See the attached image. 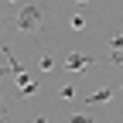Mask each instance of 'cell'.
<instances>
[{
	"label": "cell",
	"mask_w": 123,
	"mask_h": 123,
	"mask_svg": "<svg viewBox=\"0 0 123 123\" xmlns=\"http://www.w3.org/2000/svg\"><path fill=\"white\" fill-rule=\"evenodd\" d=\"M44 27V4H27L21 7V14L14 17V31H24V34H34Z\"/></svg>",
	"instance_id": "obj_1"
},
{
	"label": "cell",
	"mask_w": 123,
	"mask_h": 123,
	"mask_svg": "<svg viewBox=\"0 0 123 123\" xmlns=\"http://www.w3.org/2000/svg\"><path fill=\"white\" fill-rule=\"evenodd\" d=\"M62 68L65 72H82V68H96V55H86V51H72L62 58Z\"/></svg>",
	"instance_id": "obj_2"
},
{
	"label": "cell",
	"mask_w": 123,
	"mask_h": 123,
	"mask_svg": "<svg viewBox=\"0 0 123 123\" xmlns=\"http://www.w3.org/2000/svg\"><path fill=\"white\" fill-rule=\"evenodd\" d=\"M110 99H113V89H110V86H106V89H96V92L86 96V103H96V106H99V103H110Z\"/></svg>",
	"instance_id": "obj_3"
},
{
	"label": "cell",
	"mask_w": 123,
	"mask_h": 123,
	"mask_svg": "<svg viewBox=\"0 0 123 123\" xmlns=\"http://www.w3.org/2000/svg\"><path fill=\"white\" fill-rule=\"evenodd\" d=\"M55 65H62V58H55L51 51H44V55L38 58V72H51Z\"/></svg>",
	"instance_id": "obj_4"
},
{
	"label": "cell",
	"mask_w": 123,
	"mask_h": 123,
	"mask_svg": "<svg viewBox=\"0 0 123 123\" xmlns=\"http://www.w3.org/2000/svg\"><path fill=\"white\" fill-rule=\"evenodd\" d=\"M68 27L72 31H82L86 27V14H72V17H68Z\"/></svg>",
	"instance_id": "obj_5"
},
{
	"label": "cell",
	"mask_w": 123,
	"mask_h": 123,
	"mask_svg": "<svg viewBox=\"0 0 123 123\" xmlns=\"http://www.w3.org/2000/svg\"><path fill=\"white\" fill-rule=\"evenodd\" d=\"M34 92H38V82H27V86L17 89V99H27V96H34Z\"/></svg>",
	"instance_id": "obj_6"
},
{
	"label": "cell",
	"mask_w": 123,
	"mask_h": 123,
	"mask_svg": "<svg viewBox=\"0 0 123 123\" xmlns=\"http://www.w3.org/2000/svg\"><path fill=\"white\" fill-rule=\"evenodd\" d=\"M58 96L65 99V103H72V99H75V86H72V82H68V86H62V89H58Z\"/></svg>",
	"instance_id": "obj_7"
},
{
	"label": "cell",
	"mask_w": 123,
	"mask_h": 123,
	"mask_svg": "<svg viewBox=\"0 0 123 123\" xmlns=\"http://www.w3.org/2000/svg\"><path fill=\"white\" fill-rule=\"evenodd\" d=\"M110 48H113V51H123V34H113V38H110Z\"/></svg>",
	"instance_id": "obj_8"
},
{
	"label": "cell",
	"mask_w": 123,
	"mask_h": 123,
	"mask_svg": "<svg viewBox=\"0 0 123 123\" xmlns=\"http://www.w3.org/2000/svg\"><path fill=\"white\" fill-rule=\"evenodd\" d=\"M68 123H92V120L82 116V113H68Z\"/></svg>",
	"instance_id": "obj_9"
},
{
	"label": "cell",
	"mask_w": 123,
	"mask_h": 123,
	"mask_svg": "<svg viewBox=\"0 0 123 123\" xmlns=\"http://www.w3.org/2000/svg\"><path fill=\"white\" fill-rule=\"evenodd\" d=\"M34 123H48V120H44V116H34Z\"/></svg>",
	"instance_id": "obj_10"
},
{
	"label": "cell",
	"mask_w": 123,
	"mask_h": 123,
	"mask_svg": "<svg viewBox=\"0 0 123 123\" xmlns=\"http://www.w3.org/2000/svg\"><path fill=\"white\" fill-rule=\"evenodd\" d=\"M7 4H17V0H7Z\"/></svg>",
	"instance_id": "obj_11"
},
{
	"label": "cell",
	"mask_w": 123,
	"mask_h": 123,
	"mask_svg": "<svg viewBox=\"0 0 123 123\" xmlns=\"http://www.w3.org/2000/svg\"><path fill=\"white\" fill-rule=\"evenodd\" d=\"M79 4H86V0H79Z\"/></svg>",
	"instance_id": "obj_12"
}]
</instances>
